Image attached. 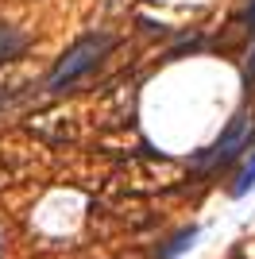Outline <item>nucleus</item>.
Returning a JSON list of instances; mask_svg holds the SVG:
<instances>
[{
    "mask_svg": "<svg viewBox=\"0 0 255 259\" xmlns=\"http://www.w3.org/2000/svg\"><path fill=\"white\" fill-rule=\"evenodd\" d=\"M116 47V39L112 35H105V31H93V35H81L74 47H66L62 51V58L54 62V70L47 74V93L51 97H66L70 89H77L85 81V77L93 74L97 66L108 58V51Z\"/></svg>",
    "mask_w": 255,
    "mask_h": 259,
    "instance_id": "nucleus-1",
    "label": "nucleus"
},
{
    "mask_svg": "<svg viewBox=\"0 0 255 259\" xmlns=\"http://www.w3.org/2000/svg\"><path fill=\"white\" fill-rule=\"evenodd\" d=\"M251 143H255V116L240 112V116H232V124H228V128H224L221 136L193 159V170H197V174H217L221 166H232Z\"/></svg>",
    "mask_w": 255,
    "mask_h": 259,
    "instance_id": "nucleus-2",
    "label": "nucleus"
},
{
    "mask_svg": "<svg viewBox=\"0 0 255 259\" xmlns=\"http://www.w3.org/2000/svg\"><path fill=\"white\" fill-rule=\"evenodd\" d=\"M182 166L174 159H162V155H136L120 166L116 182L124 186L128 194H155V190H166V186L182 182Z\"/></svg>",
    "mask_w": 255,
    "mask_h": 259,
    "instance_id": "nucleus-3",
    "label": "nucleus"
},
{
    "mask_svg": "<svg viewBox=\"0 0 255 259\" xmlns=\"http://www.w3.org/2000/svg\"><path fill=\"white\" fill-rule=\"evenodd\" d=\"M31 136H39L42 143L51 147H66V143H77V116L66 112V108H51V112H35L27 120Z\"/></svg>",
    "mask_w": 255,
    "mask_h": 259,
    "instance_id": "nucleus-4",
    "label": "nucleus"
},
{
    "mask_svg": "<svg viewBox=\"0 0 255 259\" xmlns=\"http://www.w3.org/2000/svg\"><path fill=\"white\" fill-rule=\"evenodd\" d=\"M31 51V35L12 27V23H0V70L12 62H20L23 54Z\"/></svg>",
    "mask_w": 255,
    "mask_h": 259,
    "instance_id": "nucleus-5",
    "label": "nucleus"
},
{
    "mask_svg": "<svg viewBox=\"0 0 255 259\" xmlns=\"http://www.w3.org/2000/svg\"><path fill=\"white\" fill-rule=\"evenodd\" d=\"M193 240H197V228H193V225H190V228H182V232L170 240L166 248H159V259H174V255H182V251H190V248H193Z\"/></svg>",
    "mask_w": 255,
    "mask_h": 259,
    "instance_id": "nucleus-6",
    "label": "nucleus"
},
{
    "mask_svg": "<svg viewBox=\"0 0 255 259\" xmlns=\"http://www.w3.org/2000/svg\"><path fill=\"white\" fill-rule=\"evenodd\" d=\"M251 190H255V155L240 166V170H236V178H232V197H247Z\"/></svg>",
    "mask_w": 255,
    "mask_h": 259,
    "instance_id": "nucleus-7",
    "label": "nucleus"
},
{
    "mask_svg": "<svg viewBox=\"0 0 255 259\" xmlns=\"http://www.w3.org/2000/svg\"><path fill=\"white\" fill-rule=\"evenodd\" d=\"M16 178H20V170L12 166V159H8V151L0 147V190H8V186H16Z\"/></svg>",
    "mask_w": 255,
    "mask_h": 259,
    "instance_id": "nucleus-8",
    "label": "nucleus"
},
{
    "mask_svg": "<svg viewBox=\"0 0 255 259\" xmlns=\"http://www.w3.org/2000/svg\"><path fill=\"white\" fill-rule=\"evenodd\" d=\"M244 93H247V97L255 93V35H251V47H247V62H244Z\"/></svg>",
    "mask_w": 255,
    "mask_h": 259,
    "instance_id": "nucleus-9",
    "label": "nucleus"
},
{
    "mask_svg": "<svg viewBox=\"0 0 255 259\" xmlns=\"http://www.w3.org/2000/svg\"><path fill=\"white\" fill-rule=\"evenodd\" d=\"M20 97H23V85H8V89L0 85V112H8V108L16 105Z\"/></svg>",
    "mask_w": 255,
    "mask_h": 259,
    "instance_id": "nucleus-10",
    "label": "nucleus"
},
{
    "mask_svg": "<svg viewBox=\"0 0 255 259\" xmlns=\"http://www.w3.org/2000/svg\"><path fill=\"white\" fill-rule=\"evenodd\" d=\"M240 20L247 23V31L255 35V0H247V8H244V16H240Z\"/></svg>",
    "mask_w": 255,
    "mask_h": 259,
    "instance_id": "nucleus-11",
    "label": "nucleus"
}]
</instances>
